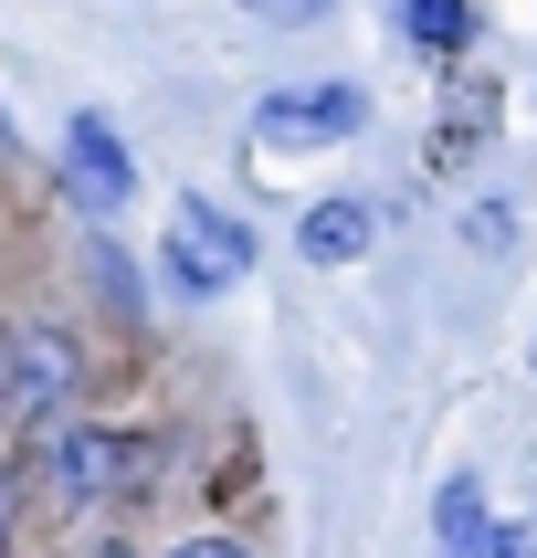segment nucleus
I'll list each match as a JSON object with an SVG mask.
<instances>
[{
  "label": "nucleus",
  "mask_w": 537,
  "mask_h": 558,
  "mask_svg": "<svg viewBox=\"0 0 537 558\" xmlns=\"http://www.w3.org/2000/svg\"><path fill=\"white\" fill-rule=\"evenodd\" d=\"M22 474H42V506L53 517H95V506H117V496H148L158 442L148 433H53Z\"/></svg>",
  "instance_id": "f257e3e1"
},
{
  "label": "nucleus",
  "mask_w": 537,
  "mask_h": 558,
  "mask_svg": "<svg viewBox=\"0 0 537 558\" xmlns=\"http://www.w3.org/2000/svg\"><path fill=\"white\" fill-rule=\"evenodd\" d=\"M253 275V232L221 201H200V190H180L169 201V284L180 295H221V284Z\"/></svg>",
  "instance_id": "f03ea898"
},
{
  "label": "nucleus",
  "mask_w": 537,
  "mask_h": 558,
  "mask_svg": "<svg viewBox=\"0 0 537 558\" xmlns=\"http://www.w3.org/2000/svg\"><path fill=\"white\" fill-rule=\"evenodd\" d=\"M0 348H11V433L42 453V442H53V411L74 401V338L32 316V327H11Z\"/></svg>",
  "instance_id": "7ed1b4c3"
},
{
  "label": "nucleus",
  "mask_w": 537,
  "mask_h": 558,
  "mask_svg": "<svg viewBox=\"0 0 537 558\" xmlns=\"http://www.w3.org/2000/svg\"><path fill=\"white\" fill-rule=\"evenodd\" d=\"M369 126V95L358 85H284L253 106V148H338Z\"/></svg>",
  "instance_id": "20e7f679"
},
{
  "label": "nucleus",
  "mask_w": 537,
  "mask_h": 558,
  "mask_svg": "<svg viewBox=\"0 0 537 558\" xmlns=\"http://www.w3.org/2000/svg\"><path fill=\"white\" fill-rule=\"evenodd\" d=\"M63 190H74L95 221L137 201V158L117 148V126H106V117H74V126H63Z\"/></svg>",
  "instance_id": "39448f33"
},
{
  "label": "nucleus",
  "mask_w": 537,
  "mask_h": 558,
  "mask_svg": "<svg viewBox=\"0 0 537 558\" xmlns=\"http://www.w3.org/2000/svg\"><path fill=\"white\" fill-rule=\"evenodd\" d=\"M369 201H316L306 221H295V253H306V264H358V253H369Z\"/></svg>",
  "instance_id": "423d86ee"
},
{
  "label": "nucleus",
  "mask_w": 537,
  "mask_h": 558,
  "mask_svg": "<svg viewBox=\"0 0 537 558\" xmlns=\"http://www.w3.org/2000/svg\"><path fill=\"white\" fill-rule=\"evenodd\" d=\"M401 22L422 53H464L474 43V0H401Z\"/></svg>",
  "instance_id": "0eeeda50"
},
{
  "label": "nucleus",
  "mask_w": 537,
  "mask_h": 558,
  "mask_svg": "<svg viewBox=\"0 0 537 558\" xmlns=\"http://www.w3.org/2000/svg\"><path fill=\"white\" fill-rule=\"evenodd\" d=\"M432 527L442 537H474V527H485V485H474V474H453V485L432 496Z\"/></svg>",
  "instance_id": "6e6552de"
},
{
  "label": "nucleus",
  "mask_w": 537,
  "mask_h": 558,
  "mask_svg": "<svg viewBox=\"0 0 537 558\" xmlns=\"http://www.w3.org/2000/svg\"><path fill=\"white\" fill-rule=\"evenodd\" d=\"M442 558H527L516 527H474V537H442Z\"/></svg>",
  "instance_id": "1a4fd4ad"
},
{
  "label": "nucleus",
  "mask_w": 537,
  "mask_h": 558,
  "mask_svg": "<svg viewBox=\"0 0 537 558\" xmlns=\"http://www.w3.org/2000/svg\"><path fill=\"white\" fill-rule=\"evenodd\" d=\"M253 22H327V11H338V0H243Z\"/></svg>",
  "instance_id": "9d476101"
},
{
  "label": "nucleus",
  "mask_w": 537,
  "mask_h": 558,
  "mask_svg": "<svg viewBox=\"0 0 537 558\" xmlns=\"http://www.w3.org/2000/svg\"><path fill=\"white\" fill-rule=\"evenodd\" d=\"M169 558H253V548H243V537H180Z\"/></svg>",
  "instance_id": "9b49d317"
},
{
  "label": "nucleus",
  "mask_w": 537,
  "mask_h": 558,
  "mask_svg": "<svg viewBox=\"0 0 537 558\" xmlns=\"http://www.w3.org/2000/svg\"><path fill=\"white\" fill-rule=\"evenodd\" d=\"M0 433H11V348H0Z\"/></svg>",
  "instance_id": "f8f14e48"
},
{
  "label": "nucleus",
  "mask_w": 537,
  "mask_h": 558,
  "mask_svg": "<svg viewBox=\"0 0 537 558\" xmlns=\"http://www.w3.org/2000/svg\"><path fill=\"white\" fill-rule=\"evenodd\" d=\"M0 148H11V117H0Z\"/></svg>",
  "instance_id": "ddd939ff"
},
{
  "label": "nucleus",
  "mask_w": 537,
  "mask_h": 558,
  "mask_svg": "<svg viewBox=\"0 0 537 558\" xmlns=\"http://www.w3.org/2000/svg\"><path fill=\"white\" fill-rule=\"evenodd\" d=\"M95 558H126V548H95Z\"/></svg>",
  "instance_id": "4468645a"
}]
</instances>
